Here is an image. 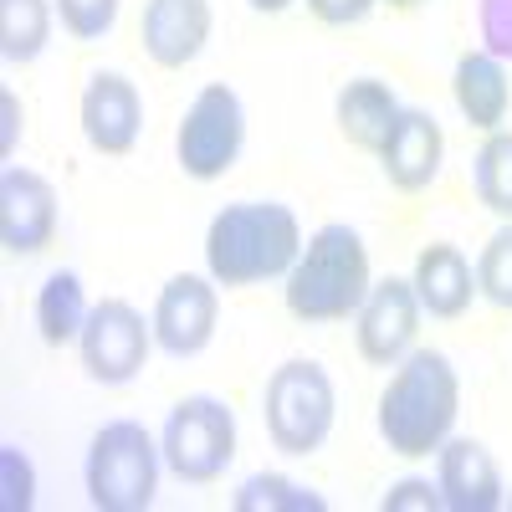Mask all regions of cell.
Here are the masks:
<instances>
[{
	"instance_id": "cell-22",
	"label": "cell",
	"mask_w": 512,
	"mask_h": 512,
	"mask_svg": "<svg viewBox=\"0 0 512 512\" xmlns=\"http://www.w3.org/2000/svg\"><path fill=\"white\" fill-rule=\"evenodd\" d=\"M472 190L492 216L512 221V134H492L472 159Z\"/></svg>"
},
{
	"instance_id": "cell-8",
	"label": "cell",
	"mask_w": 512,
	"mask_h": 512,
	"mask_svg": "<svg viewBox=\"0 0 512 512\" xmlns=\"http://www.w3.org/2000/svg\"><path fill=\"white\" fill-rule=\"evenodd\" d=\"M154 344V323L144 328V313L123 297H103V303L88 313V328H82L77 349H82V369H88L98 384H128Z\"/></svg>"
},
{
	"instance_id": "cell-10",
	"label": "cell",
	"mask_w": 512,
	"mask_h": 512,
	"mask_svg": "<svg viewBox=\"0 0 512 512\" xmlns=\"http://www.w3.org/2000/svg\"><path fill=\"white\" fill-rule=\"evenodd\" d=\"M216 313H221L216 282L190 277V272L169 277L154 303V344L169 359H195L210 344V333H216Z\"/></svg>"
},
{
	"instance_id": "cell-21",
	"label": "cell",
	"mask_w": 512,
	"mask_h": 512,
	"mask_svg": "<svg viewBox=\"0 0 512 512\" xmlns=\"http://www.w3.org/2000/svg\"><path fill=\"white\" fill-rule=\"evenodd\" d=\"M231 507L236 512H323L328 502L313 487H297V482H287L277 472H256V477H246L236 487Z\"/></svg>"
},
{
	"instance_id": "cell-30",
	"label": "cell",
	"mask_w": 512,
	"mask_h": 512,
	"mask_svg": "<svg viewBox=\"0 0 512 512\" xmlns=\"http://www.w3.org/2000/svg\"><path fill=\"white\" fill-rule=\"evenodd\" d=\"M251 6H256V11H267V16H277V11L292 6V0H251Z\"/></svg>"
},
{
	"instance_id": "cell-25",
	"label": "cell",
	"mask_w": 512,
	"mask_h": 512,
	"mask_svg": "<svg viewBox=\"0 0 512 512\" xmlns=\"http://www.w3.org/2000/svg\"><path fill=\"white\" fill-rule=\"evenodd\" d=\"M477 26H482V52L512 62V0H477Z\"/></svg>"
},
{
	"instance_id": "cell-27",
	"label": "cell",
	"mask_w": 512,
	"mask_h": 512,
	"mask_svg": "<svg viewBox=\"0 0 512 512\" xmlns=\"http://www.w3.org/2000/svg\"><path fill=\"white\" fill-rule=\"evenodd\" d=\"M0 472H6V512H26L36 482H31V466H26V456L16 446L0 451Z\"/></svg>"
},
{
	"instance_id": "cell-5",
	"label": "cell",
	"mask_w": 512,
	"mask_h": 512,
	"mask_svg": "<svg viewBox=\"0 0 512 512\" xmlns=\"http://www.w3.org/2000/svg\"><path fill=\"white\" fill-rule=\"evenodd\" d=\"M262 415H267V436L277 451L313 456L333 431V379L323 374L318 359H287L267 379Z\"/></svg>"
},
{
	"instance_id": "cell-19",
	"label": "cell",
	"mask_w": 512,
	"mask_h": 512,
	"mask_svg": "<svg viewBox=\"0 0 512 512\" xmlns=\"http://www.w3.org/2000/svg\"><path fill=\"white\" fill-rule=\"evenodd\" d=\"M88 313L93 308H88V297H82V277L77 272H52L47 282H41V292H36V328H41V338H47L52 349L82 338Z\"/></svg>"
},
{
	"instance_id": "cell-13",
	"label": "cell",
	"mask_w": 512,
	"mask_h": 512,
	"mask_svg": "<svg viewBox=\"0 0 512 512\" xmlns=\"http://www.w3.org/2000/svg\"><path fill=\"white\" fill-rule=\"evenodd\" d=\"M441 154H446L441 123L425 108H400V118L390 123V139L379 149V164L395 190H425L441 175Z\"/></svg>"
},
{
	"instance_id": "cell-1",
	"label": "cell",
	"mask_w": 512,
	"mask_h": 512,
	"mask_svg": "<svg viewBox=\"0 0 512 512\" xmlns=\"http://www.w3.org/2000/svg\"><path fill=\"white\" fill-rule=\"evenodd\" d=\"M303 256L297 216L277 200H236L205 231V267L216 287H251L292 272Z\"/></svg>"
},
{
	"instance_id": "cell-20",
	"label": "cell",
	"mask_w": 512,
	"mask_h": 512,
	"mask_svg": "<svg viewBox=\"0 0 512 512\" xmlns=\"http://www.w3.org/2000/svg\"><path fill=\"white\" fill-rule=\"evenodd\" d=\"M52 36L47 0H0V52L6 62H36Z\"/></svg>"
},
{
	"instance_id": "cell-11",
	"label": "cell",
	"mask_w": 512,
	"mask_h": 512,
	"mask_svg": "<svg viewBox=\"0 0 512 512\" xmlns=\"http://www.w3.org/2000/svg\"><path fill=\"white\" fill-rule=\"evenodd\" d=\"M0 241L11 256H36L57 241V190L36 169H6L0 175Z\"/></svg>"
},
{
	"instance_id": "cell-14",
	"label": "cell",
	"mask_w": 512,
	"mask_h": 512,
	"mask_svg": "<svg viewBox=\"0 0 512 512\" xmlns=\"http://www.w3.org/2000/svg\"><path fill=\"white\" fill-rule=\"evenodd\" d=\"M139 36H144L149 62L169 72L190 67L210 41V0H149Z\"/></svg>"
},
{
	"instance_id": "cell-4",
	"label": "cell",
	"mask_w": 512,
	"mask_h": 512,
	"mask_svg": "<svg viewBox=\"0 0 512 512\" xmlns=\"http://www.w3.org/2000/svg\"><path fill=\"white\" fill-rule=\"evenodd\" d=\"M159 456L139 420H108L88 446V502L98 512H144L159 492Z\"/></svg>"
},
{
	"instance_id": "cell-2",
	"label": "cell",
	"mask_w": 512,
	"mask_h": 512,
	"mask_svg": "<svg viewBox=\"0 0 512 512\" xmlns=\"http://www.w3.org/2000/svg\"><path fill=\"white\" fill-rule=\"evenodd\" d=\"M461 405V384L446 354L415 349L400 359L395 379L379 395V436L395 456H431L446 446Z\"/></svg>"
},
{
	"instance_id": "cell-16",
	"label": "cell",
	"mask_w": 512,
	"mask_h": 512,
	"mask_svg": "<svg viewBox=\"0 0 512 512\" xmlns=\"http://www.w3.org/2000/svg\"><path fill=\"white\" fill-rule=\"evenodd\" d=\"M415 297L420 308L431 318H461L466 308H472V292H477V277L472 267H466V256L451 246V241H431L420 246L415 256Z\"/></svg>"
},
{
	"instance_id": "cell-17",
	"label": "cell",
	"mask_w": 512,
	"mask_h": 512,
	"mask_svg": "<svg viewBox=\"0 0 512 512\" xmlns=\"http://www.w3.org/2000/svg\"><path fill=\"white\" fill-rule=\"evenodd\" d=\"M395 118H400V103L390 93V82H379V77H354L349 88L338 93V134L364 154L384 149Z\"/></svg>"
},
{
	"instance_id": "cell-24",
	"label": "cell",
	"mask_w": 512,
	"mask_h": 512,
	"mask_svg": "<svg viewBox=\"0 0 512 512\" xmlns=\"http://www.w3.org/2000/svg\"><path fill=\"white\" fill-rule=\"evenodd\" d=\"M57 11H62V26L77 41H98L118 21V0H57Z\"/></svg>"
},
{
	"instance_id": "cell-26",
	"label": "cell",
	"mask_w": 512,
	"mask_h": 512,
	"mask_svg": "<svg viewBox=\"0 0 512 512\" xmlns=\"http://www.w3.org/2000/svg\"><path fill=\"white\" fill-rule=\"evenodd\" d=\"M379 507H384V512H405V507H415V512H436V507H446V502H441V487L420 482V477H405V482H395L390 492H384Z\"/></svg>"
},
{
	"instance_id": "cell-3",
	"label": "cell",
	"mask_w": 512,
	"mask_h": 512,
	"mask_svg": "<svg viewBox=\"0 0 512 512\" xmlns=\"http://www.w3.org/2000/svg\"><path fill=\"white\" fill-rule=\"evenodd\" d=\"M369 251L354 226H323L287 272V313L303 323H338L369 297Z\"/></svg>"
},
{
	"instance_id": "cell-6",
	"label": "cell",
	"mask_w": 512,
	"mask_h": 512,
	"mask_svg": "<svg viewBox=\"0 0 512 512\" xmlns=\"http://www.w3.org/2000/svg\"><path fill=\"white\" fill-rule=\"evenodd\" d=\"M164 461L180 482H216L236 461V415L216 395H185L164 420Z\"/></svg>"
},
{
	"instance_id": "cell-7",
	"label": "cell",
	"mask_w": 512,
	"mask_h": 512,
	"mask_svg": "<svg viewBox=\"0 0 512 512\" xmlns=\"http://www.w3.org/2000/svg\"><path fill=\"white\" fill-rule=\"evenodd\" d=\"M241 144H246V108H241V98L226 88V82L200 88L195 103L185 108L180 139H175L180 169L190 180H221L226 169L241 159Z\"/></svg>"
},
{
	"instance_id": "cell-12",
	"label": "cell",
	"mask_w": 512,
	"mask_h": 512,
	"mask_svg": "<svg viewBox=\"0 0 512 512\" xmlns=\"http://www.w3.org/2000/svg\"><path fill=\"white\" fill-rule=\"evenodd\" d=\"M144 128V98L123 72H93L82 88V134L98 154H128Z\"/></svg>"
},
{
	"instance_id": "cell-15",
	"label": "cell",
	"mask_w": 512,
	"mask_h": 512,
	"mask_svg": "<svg viewBox=\"0 0 512 512\" xmlns=\"http://www.w3.org/2000/svg\"><path fill=\"white\" fill-rule=\"evenodd\" d=\"M436 487H441V502L451 512H497L502 507V477H497V461L482 441L461 436L436 451Z\"/></svg>"
},
{
	"instance_id": "cell-31",
	"label": "cell",
	"mask_w": 512,
	"mask_h": 512,
	"mask_svg": "<svg viewBox=\"0 0 512 512\" xmlns=\"http://www.w3.org/2000/svg\"><path fill=\"white\" fill-rule=\"evenodd\" d=\"M395 11H415V6H425V0H390Z\"/></svg>"
},
{
	"instance_id": "cell-9",
	"label": "cell",
	"mask_w": 512,
	"mask_h": 512,
	"mask_svg": "<svg viewBox=\"0 0 512 512\" xmlns=\"http://www.w3.org/2000/svg\"><path fill=\"white\" fill-rule=\"evenodd\" d=\"M420 297L415 282L405 277H384L369 287V297L359 303V354L379 369H390L410 354L415 328H420Z\"/></svg>"
},
{
	"instance_id": "cell-23",
	"label": "cell",
	"mask_w": 512,
	"mask_h": 512,
	"mask_svg": "<svg viewBox=\"0 0 512 512\" xmlns=\"http://www.w3.org/2000/svg\"><path fill=\"white\" fill-rule=\"evenodd\" d=\"M477 292L497 308H512V226H502L487 246H482V262H477Z\"/></svg>"
},
{
	"instance_id": "cell-28",
	"label": "cell",
	"mask_w": 512,
	"mask_h": 512,
	"mask_svg": "<svg viewBox=\"0 0 512 512\" xmlns=\"http://www.w3.org/2000/svg\"><path fill=\"white\" fill-rule=\"evenodd\" d=\"M308 11H313L323 26H359V21L374 11V0H308Z\"/></svg>"
},
{
	"instance_id": "cell-18",
	"label": "cell",
	"mask_w": 512,
	"mask_h": 512,
	"mask_svg": "<svg viewBox=\"0 0 512 512\" xmlns=\"http://www.w3.org/2000/svg\"><path fill=\"white\" fill-rule=\"evenodd\" d=\"M451 93H456V108L466 113V123L472 128H487V134H497V123L507 118V72L492 52H466L456 62V82H451Z\"/></svg>"
},
{
	"instance_id": "cell-29",
	"label": "cell",
	"mask_w": 512,
	"mask_h": 512,
	"mask_svg": "<svg viewBox=\"0 0 512 512\" xmlns=\"http://www.w3.org/2000/svg\"><path fill=\"white\" fill-rule=\"evenodd\" d=\"M0 108H6V134H0V149L11 154V149H16V98L6 93V98H0Z\"/></svg>"
}]
</instances>
